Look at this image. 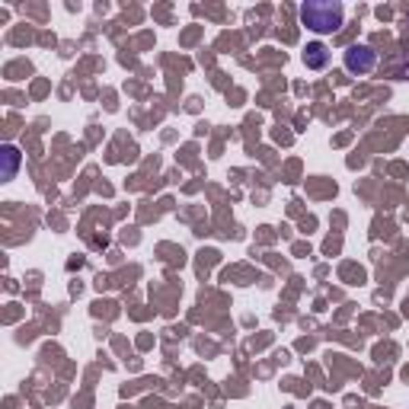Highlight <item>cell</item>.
I'll return each mask as SVG.
<instances>
[{"instance_id": "cell-2", "label": "cell", "mask_w": 409, "mask_h": 409, "mask_svg": "<svg viewBox=\"0 0 409 409\" xmlns=\"http://www.w3.org/2000/svg\"><path fill=\"white\" fill-rule=\"evenodd\" d=\"M374 64H378V55H374L368 45H352V49L345 51V68H349L352 74H368V70H374Z\"/></svg>"}, {"instance_id": "cell-3", "label": "cell", "mask_w": 409, "mask_h": 409, "mask_svg": "<svg viewBox=\"0 0 409 409\" xmlns=\"http://www.w3.org/2000/svg\"><path fill=\"white\" fill-rule=\"evenodd\" d=\"M304 64H307L311 70H323L326 64H330V49H326L323 42H311L307 51H304Z\"/></svg>"}, {"instance_id": "cell-4", "label": "cell", "mask_w": 409, "mask_h": 409, "mask_svg": "<svg viewBox=\"0 0 409 409\" xmlns=\"http://www.w3.org/2000/svg\"><path fill=\"white\" fill-rule=\"evenodd\" d=\"M20 166V150L16 147H3V179H13Z\"/></svg>"}, {"instance_id": "cell-1", "label": "cell", "mask_w": 409, "mask_h": 409, "mask_svg": "<svg viewBox=\"0 0 409 409\" xmlns=\"http://www.w3.org/2000/svg\"><path fill=\"white\" fill-rule=\"evenodd\" d=\"M342 20H345V10L336 0H307V3H301V23L307 29L320 32V36L336 32L342 26Z\"/></svg>"}]
</instances>
